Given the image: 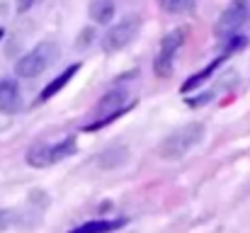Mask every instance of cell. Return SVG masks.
<instances>
[{"label":"cell","mask_w":250,"mask_h":233,"mask_svg":"<svg viewBox=\"0 0 250 233\" xmlns=\"http://www.w3.org/2000/svg\"><path fill=\"white\" fill-rule=\"evenodd\" d=\"M187 27H175L172 32H167L166 37L161 39V46H158V54H156V61H153V71L158 78H167L172 73V66H175V56L177 51L185 46V39H187Z\"/></svg>","instance_id":"5b68a950"},{"label":"cell","mask_w":250,"mask_h":233,"mask_svg":"<svg viewBox=\"0 0 250 233\" xmlns=\"http://www.w3.org/2000/svg\"><path fill=\"white\" fill-rule=\"evenodd\" d=\"M207 134V127L202 122H189V124H182L177 127L170 136L163 139V144L158 146V155L163 160H180L189 153L192 148H197L202 144Z\"/></svg>","instance_id":"6da1fadb"},{"label":"cell","mask_w":250,"mask_h":233,"mask_svg":"<svg viewBox=\"0 0 250 233\" xmlns=\"http://www.w3.org/2000/svg\"><path fill=\"white\" fill-rule=\"evenodd\" d=\"M211 100H214V95H211V92H202V95H197V97H187V100H185V105L197 109V107H202V105H207V102H211Z\"/></svg>","instance_id":"5bb4252c"},{"label":"cell","mask_w":250,"mask_h":233,"mask_svg":"<svg viewBox=\"0 0 250 233\" xmlns=\"http://www.w3.org/2000/svg\"><path fill=\"white\" fill-rule=\"evenodd\" d=\"M158 5L167 15H192L197 10V0H158Z\"/></svg>","instance_id":"4fadbf2b"},{"label":"cell","mask_w":250,"mask_h":233,"mask_svg":"<svg viewBox=\"0 0 250 233\" xmlns=\"http://www.w3.org/2000/svg\"><path fill=\"white\" fill-rule=\"evenodd\" d=\"M126 97H129V92H126L124 87H112V90L97 102L95 114L102 119V117H107V114H117V112H122V109H131L134 102L126 105Z\"/></svg>","instance_id":"52a82bcc"},{"label":"cell","mask_w":250,"mask_h":233,"mask_svg":"<svg viewBox=\"0 0 250 233\" xmlns=\"http://www.w3.org/2000/svg\"><path fill=\"white\" fill-rule=\"evenodd\" d=\"M248 22H250V0H231L224 7V12L219 15L216 27H214V34L226 42L229 37L238 34Z\"/></svg>","instance_id":"277c9868"},{"label":"cell","mask_w":250,"mask_h":233,"mask_svg":"<svg viewBox=\"0 0 250 233\" xmlns=\"http://www.w3.org/2000/svg\"><path fill=\"white\" fill-rule=\"evenodd\" d=\"M139 29H141V17L139 15L122 17L119 22H114L104 32V37H102V51L104 54H117V51L126 49L139 37Z\"/></svg>","instance_id":"3957f363"},{"label":"cell","mask_w":250,"mask_h":233,"mask_svg":"<svg viewBox=\"0 0 250 233\" xmlns=\"http://www.w3.org/2000/svg\"><path fill=\"white\" fill-rule=\"evenodd\" d=\"M27 165L29 168H49V165H54L51 144H34L27 151Z\"/></svg>","instance_id":"7c38bea8"},{"label":"cell","mask_w":250,"mask_h":233,"mask_svg":"<svg viewBox=\"0 0 250 233\" xmlns=\"http://www.w3.org/2000/svg\"><path fill=\"white\" fill-rule=\"evenodd\" d=\"M22 107V92L17 80L2 78L0 80V114H15Z\"/></svg>","instance_id":"ba28073f"},{"label":"cell","mask_w":250,"mask_h":233,"mask_svg":"<svg viewBox=\"0 0 250 233\" xmlns=\"http://www.w3.org/2000/svg\"><path fill=\"white\" fill-rule=\"evenodd\" d=\"M78 71H81V64H71L68 68H63V71L54 78V80H49V83H46V87L39 92V100H37V102H49L54 95H59V92H61V90H63L73 78L78 76Z\"/></svg>","instance_id":"9c48e42d"},{"label":"cell","mask_w":250,"mask_h":233,"mask_svg":"<svg viewBox=\"0 0 250 233\" xmlns=\"http://www.w3.org/2000/svg\"><path fill=\"white\" fill-rule=\"evenodd\" d=\"M87 15L97 24H109L114 20V15H117V2L114 0H90Z\"/></svg>","instance_id":"30bf717a"},{"label":"cell","mask_w":250,"mask_h":233,"mask_svg":"<svg viewBox=\"0 0 250 233\" xmlns=\"http://www.w3.org/2000/svg\"><path fill=\"white\" fill-rule=\"evenodd\" d=\"M226 59H231V54H229V51L224 49V51H221L219 56H214V59H211V61H209V64H207V66L202 68V71H197L194 76L187 78V80H185V83L180 85V92H182V95H187V92L197 90L199 85H204V83H207L209 78H214V73H216V71H219V68H221V66L226 64Z\"/></svg>","instance_id":"8992f818"},{"label":"cell","mask_w":250,"mask_h":233,"mask_svg":"<svg viewBox=\"0 0 250 233\" xmlns=\"http://www.w3.org/2000/svg\"><path fill=\"white\" fill-rule=\"evenodd\" d=\"M59 44L54 42H39L32 51H27L17 64H15V76L17 78H37L42 76L56 59H59Z\"/></svg>","instance_id":"7a4b0ae2"},{"label":"cell","mask_w":250,"mask_h":233,"mask_svg":"<svg viewBox=\"0 0 250 233\" xmlns=\"http://www.w3.org/2000/svg\"><path fill=\"white\" fill-rule=\"evenodd\" d=\"M12 221H15V214L12 212H0V233L5 231V229H10Z\"/></svg>","instance_id":"9a60e30c"},{"label":"cell","mask_w":250,"mask_h":233,"mask_svg":"<svg viewBox=\"0 0 250 233\" xmlns=\"http://www.w3.org/2000/svg\"><path fill=\"white\" fill-rule=\"evenodd\" d=\"M34 5V0H17V12H27Z\"/></svg>","instance_id":"2e32d148"},{"label":"cell","mask_w":250,"mask_h":233,"mask_svg":"<svg viewBox=\"0 0 250 233\" xmlns=\"http://www.w3.org/2000/svg\"><path fill=\"white\" fill-rule=\"evenodd\" d=\"M124 226H126V219H95V221H87L83 226L73 229L71 233H114Z\"/></svg>","instance_id":"8fae6325"},{"label":"cell","mask_w":250,"mask_h":233,"mask_svg":"<svg viewBox=\"0 0 250 233\" xmlns=\"http://www.w3.org/2000/svg\"><path fill=\"white\" fill-rule=\"evenodd\" d=\"M0 37H2V29H0Z\"/></svg>","instance_id":"e0dca14e"}]
</instances>
